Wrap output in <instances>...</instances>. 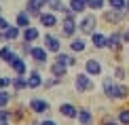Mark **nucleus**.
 <instances>
[{"label":"nucleus","mask_w":129,"mask_h":125,"mask_svg":"<svg viewBox=\"0 0 129 125\" xmlns=\"http://www.w3.org/2000/svg\"><path fill=\"white\" fill-rule=\"evenodd\" d=\"M76 26H78V32H80L83 36H91V34H95V32H98V15L89 11V13H85L83 17L78 19V23H76Z\"/></svg>","instance_id":"obj_1"},{"label":"nucleus","mask_w":129,"mask_h":125,"mask_svg":"<svg viewBox=\"0 0 129 125\" xmlns=\"http://www.w3.org/2000/svg\"><path fill=\"white\" fill-rule=\"evenodd\" d=\"M123 30L125 28H116L110 34H106V49L110 53H121L123 51V47H125V42H123Z\"/></svg>","instance_id":"obj_2"},{"label":"nucleus","mask_w":129,"mask_h":125,"mask_svg":"<svg viewBox=\"0 0 129 125\" xmlns=\"http://www.w3.org/2000/svg\"><path fill=\"white\" fill-rule=\"evenodd\" d=\"M78 21H76V15L74 13H68V15H63L61 17V32L59 34L63 36V38H70L72 40L74 36H76V32H78Z\"/></svg>","instance_id":"obj_3"},{"label":"nucleus","mask_w":129,"mask_h":125,"mask_svg":"<svg viewBox=\"0 0 129 125\" xmlns=\"http://www.w3.org/2000/svg\"><path fill=\"white\" fill-rule=\"evenodd\" d=\"M74 89H76V93H89V91L95 89V83H93V79H91L89 74L76 72V79H74Z\"/></svg>","instance_id":"obj_4"},{"label":"nucleus","mask_w":129,"mask_h":125,"mask_svg":"<svg viewBox=\"0 0 129 125\" xmlns=\"http://www.w3.org/2000/svg\"><path fill=\"white\" fill-rule=\"evenodd\" d=\"M102 21H106L108 26H121L127 21V13L125 11H110V9H104L102 11Z\"/></svg>","instance_id":"obj_5"},{"label":"nucleus","mask_w":129,"mask_h":125,"mask_svg":"<svg viewBox=\"0 0 129 125\" xmlns=\"http://www.w3.org/2000/svg\"><path fill=\"white\" fill-rule=\"evenodd\" d=\"M28 110H32L34 115H47V112H51V104L42 97H32L28 102Z\"/></svg>","instance_id":"obj_6"},{"label":"nucleus","mask_w":129,"mask_h":125,"mask_svg":"<svg viewBox=\"0 0 129 125\" xmlns=\"http://www.w3.org/2000/svg\"><path fill=\"white\" fill-rule=\"evenodd\" d=\"M42 47L47 49L49 53H59L61 51V40H59V36H55V34H45L42 36Z\"/></svg>","instance_id":"obj_7"},{"label":"nucleus","mask_w":129,"mask_h":125,"mask_svg":"<svg viewBox=\"0 0 129 125\" xmlns=\"http://www.w3.org/2000/svg\"><path fill=\"white\" fill-rule=\"evenodd\" d=\"M45 7H47V0H25V9L23 11L30 17H40Z\"/></svg>","instance_id":"obj_8"},{"label":"nucleus","mask_w":129,"mask_h":125,"mask_svg":"<svg viewBox=\"0 0 129 125\" xmlns=\"http://www.w3.org/2000/svg\"><path fill=\"white\" fill-rule=\"evenodd\" d=\"M30 57L34 59V64H36L38 68H40V66H47V62H49V51H47L45 47H40V45H34Z\"/></svg>","instance_id":"obj_9"},{"label":"nucleus","mask_w":129,"mask_h":125,"mask_svg":"<svg viewBox=\"0 0 129 125\" xmlns=\"http://www.w3.org/2000/svg\"><path fill=\"white\" fill-rule=\"evenodd\" d=\"M102 89H104V95L108 97L110 102H116V81L112 77H104V81H102Z\"/></svg>","instance_id":"obj_10"},{"label":"nucleus","mask_w":129,"mask_h":125,"mask_svg":"<svg viewBox=\"0 0 129 125\" xmlns=\"http://www.w3.org/2000/svg\"><path fill=\"white\" fill-rule=\"evenodd\" d=\"M102 70H104V68H102V62H100V59H98V57H89L87 62H85V70H83V72L89 74V77H100Z\"/></svg>","instance_id":"obj_11"},{"label":"nucleus","mask_w":129,"mask_h":125,"mask_svg":"<svg viewBox=\"0 0 129 125\" xmlns=\"http://www.w3.org/2000/svg\"><path fill=\"white\" fill-rule=\"evenodd\" d=\"M78 125H93L95 117H93V110L87 106H78V117H76Z\"/></svg>","instance_id":"obj_12"},{"label":"nucleus","mask_w":129,"mask_h":125,"mask_svg":"<svg viewBox=\"0 0 129 125\" xmlns=\"http://www.w3.org/2000/svg\"><path fill=\"white\" fill-rule=\"evenodd\" d=\"M59 115L72 121V119L78 117V106L72 104V102H63V104H59Z\"/></svg>","instance_id":"obj_13"},{"label":"nucleus","mask_w":129,"mask_h":125,"mask_svg":"<svg viewBox=\"0 0 129 125\" xmlns=\"http://www.w3.org/2000/svg\"><path fill=\"white\" fill-rule=\"evenodd\" d=\"M38 21H40L42 28H47V30L55 28V26L59 23V21H57V15H55V13H51V11H42V15L38 17Z\"/></svg>","instance_id":"obj_14"},{"label":"nucleus","mask_w":129,"mask_h":125,"mask_svg":"<svg viewBox=\"0 0 129 125\" xmlns=\"http://www.w3.org/2000/svg\"><path fill=\"white\" fill-rule=\"evenodd\" d=\"M17 57H19V55L15 53V49L11 47V45H2V47H0V59H2L4 64H9V66H11Z\"/></svg>","instance_id":"obj_15"},{"label":"nucleus","mask_w":129,"mask_h":125,"mask_svg":"<svg viewBox=\"0 0 129 125\" xmlns=\"http://www.w3.org/2000/svg\"><path fill=\"white\" fill-rule=\"evenodd\" d=\"M11 70L15 72V77H25V74H28V64H25V59L19 55L13 64H11Z\"/></svg>","instance_id":"obj_16"},{"label":"nucleus","mask_w":129,"mask_h":125,"mask_svg":"<svg viewBox=\"0 0 129 125\" xmlns=\"http://www.w3.org/2000/svg\"><path fill=\"white\" fill-rule=\"evenodd\" d=\"M85 49H87V40H85L83 36H74V38L70 40V51H72V55H78Z\"/></svg>","instance_id":"obj_17"},{"label":"nucleus","mask_w":129,"mask_h":125,"mask_svg":"<svg viewBox=\"0 0 129 125\" xmlns=\"http://www.w3.org/2000/svg\"><path fill=\"white\" fill-rule=\"evenodd\" d=\"M47 9H49L51 13H61V15H68L70 13L68 4H63L61 0H47Z\"/></svg>","instance_id":"obj_18"},{"label":"nucleus","mask_w":129,"mask_h":125,"mask_svg":"<svg viewBox=\"0 0 129 125\" xmlns=\"http://www.w3.org/2000/svg\"><path fill=\"white\" fill-rule=\"evenodd\" d=\"M42 83H45V79L38 70H32L28 74V89H38V87H42Z\"/></svg>","instance_id":"obj_19"},{"label":"nucleus","mask_w":129,"mask_h":125,"mask_svg":"<svg viewBox=\"0 0 129 125\" xmlns=\"http://www.w3.org/2000/svg\"><path fill=\"white\" fill-rule=\"evenodd\" d=\"M38 38H40V32H38V28H34V26L21 30V40H25V42H36Z\"/></svg>","instance_id":"obj_20"},{"label":"nucleus","mask_w":129,"mask_h":125,"mask_svg":"<svg viewBox=\"0 0 129 125\" xmlns=\"http://www.w3.org/2000/svg\"><path fill=\"white\" fill-rule=\"evenodd\" d=\"M30 21H32V17H30V15L25 13V11H19V13H17V17H15V26H17L19 30H25V28H30V26H32Z\"/></svg>","instance_id":"obj_21"},{"label":"nucleus","mask_w":129,"mask_h":125,"mask_svg":"<svg viewBox=\"0 0 129 125\" xmlns=\"http://www.w3.org/2000/svg\"><path fill=\"white\" fill-rule=\"evenodd\" d=\"M89 38H91V45H93V49H98V51L106 49V34H104V32H95V34H91Z\"/></svg>","instance_id":"obj_22"},{"label":"nucleus","mask_w":129,"mask_h":125,"mask_svg":"<svg viewBox=\"0 0 129 125\" xmlns=\"http://www.w3.org/2000/svg\"><path fill=\"white\" fill-rule=\"evenodd\" d=\"M66 74H68V66H61V64H55V62L51 64V77H53V79H57V81L61 83Z\"/></svg>","instance_id":"obj_23"},{"label":"nucleus","mask_w":129,"mask_h":125,"mask_svg":"<svg viewBox=\"0 0 129 125\" xmlns=\"http://www.w3.org/2000/svg\"><path fill=\"white\" fill-rule=\"evenodd\" d=\"M68 9H70V13L80 15V17H83L85 11H87V4H85L83 0H70V2H68Z\"/></svg>","instance_id":"obj_24"},{"label":"nucleus","mask_w":129,"mask_h":125,"mask_svg":"<svg viewBox=\"0 0 129 125\" xmlns=\"http://www.w3.org/2000/svg\"><path fill=\"white\" fill-rule=\"evenodd\" d=\"M2 34H4V38H7V45L9 42H17L21 38V30L17 28V26H11V28L7 32H2Z\"/></svg>","instance_id":"obj_25"},{"label":"nucleus","mask_w":129,"mask_h":125,"mask_svg":"<svg viewBox=\"0 0 129 125\" xmlns=\"http://www.w3.org/2000/svg\"><path fill=\"white\" fill-rule=\"evenodd\" d=\"M123 100H129V87L116 81V102H123Z\"/></svg>","instance_id":"obj_26"},{"label":"nucleus","mask_w":129,"mask_h":125,"mask_svg":"<svg viewBox=\"0 0 129 125\" xmlns=\"http://www.w3.org/2000/svg\"><path fill=\"white\" fill-rule=\"evenodd\" d=\"M116 121H119L121 125H129V108L127 106H123V108H119V110H116Z\"/></svg>","instance_id":"obj_27"},{"label":"nucleus","mask_w":129,"mask_h":125,"mask_svg":"<svg viewBox=\"0 0 129 125\" xmlns=\"http://www.w3.org/2000/svg\"><path fill=\"white\" fill-rule=\"evenodd\" d=\"M106 0H87V9L91 13H98V11H104Z\"/></svg>","instance_id":"obj_28"},{"label":"nucleus","mask_w":129,"mask_h":125,"mask_svg":"<svg viewBox=\"0 0 129 125\" xmlns=\"http://www.w3.org/2000/svg\"><path fill=\"white\" fill-rule=\"evenodd\" d=\"M106 7L110 11H125L127 0H106Z\"/></svg>","instance_id":"obj_29"},{"label":"nucleus","mask_w":129,"mask_h":125,"mask_svg":"<svg viewBox=\"0 0 129 125\" xmlns=\"http://www.w3.org/2000/svg\"><path fill=\"white\" fill-rule=\"evenodd\" d=\"M112 79L119 81V83H121V81H125V79H127V70H125V66L116 64V66H114V72H112Z\"/></svg>","instance_id":"obj_30"},{"label":"nucleus","mask_w":129,"mask_h":125,"mask_svg":"<svg viewBox=\"0 0 129 125\" xmlns=\"http://www.w3.org/2000/svg\"><path fill=\"white\" fill-rule=\"evenodd\" d=\"M28 87V77H13V89L15 91H21Z\"/></svg>","instance_id":"obj_31"},{"label":"nucleus","mask_w":129,"mask_h":125,"mask_svg":"<svg viewBox=\"0 0 129 125\" xmlns=\"http://www.w3.org/2000/svg\"><path fill=\"white\" fill-rule=\"evenodd\" d=\"M9 104H11L9 89H0V110H2V108H9Z\"/></svg>","instance_id":"obj_32"},{"label":"nucleus","mask_w":129,"mask_h":125,"mask_svg":"<svg viewBox=\"0 0 129 125\" xmlns=\"http://www.w3.org/2000/svg\"><path fill=\"white\" fill-rule=\"evenodd\" d=\"M32 49H34V45H32V42H25V40H21V42H19V51H21V57L30 55V53H32Z\"/></svg>","instance_id":"obj_33"},{"label":"nucleus","mask_w":129,"mask_h":125,"mask_svg":"<svg viewBox=\"0 0 129 125\" xmlns=\"http://www.w3.org/2000/svg\"><path fill=\"white\" fill-rule=\"evenodd\" d=\"M23 117H25V108L23 106H19V108H15L13 110V119H11V121H23Z\"/></svg>","instance_id":"obj_34"},{"label":"nucleus","mask_w":129,"mask_h":125,"mask_svg":"<svg viewBox=\"0 0 129 125\" xmlns=\"http://www.w3.org/2000/svg\"><path fill=\"white\" fill-rule=\"evenodd\" d=\"M68 59H70V55H68V53L59 51V53L55 55V64H61V66H68Z\"/></svg>","instance_id":"obj_35"},{"label":"nucleus","mask_w":129,"mask_h":125,"mask_svg":"<svg viewBox=\"0 0 129 125\" xmlns=\"http://www.w3.org/2000/svg\"><path fill=\"white\" fill-rule=\"evenodd\" d=\"M13 87V77H0V89H9Z\"/></svg>","instance_id":"obj_36"},{"label":"nucleus","mask_w":129,"mask_h":125,"mask_svg":"<svg viewBox=\"0 0 129 125\" xmlns=\"http://www.w3.org/2000/svg\"><path fill=\"white\" fill-rule=\"evenodd\" d=\"M102 125H121V123L116 121L114 117H110V115H104V117H102Z\"/></svg>","instance_id":"obj_37"},{"label":"nucleus","mask_w":129,"mask_h":125,"mask_svg":"<svg viewBox=\"0 0 129 125\" xmlns=\"http://www.w3.org/2000/svg\"><path fill=\"white\" fill-rule=\"evenodd\" d=\"M11 28V23H9V19L4 17V15H0V32H7Z\"/></svg>","instance_id":"obj_38"},{"label":"nucleus","mask_w":129,"mask_h":125,"mask_svg":"<svg viewBox=\"0 0 129 125\" xmlns=\"http://www.w3.org/2000/svg\"><path fill=\"white\" fill-rule=\"evenodd\" d=\"M57 83H59V81H57V79H45V83H42V87H45V89H51V87H55Z\"/></svg>","instance_id":"obj_39"},{"label":"nucleus","mask_w":129,"mask_h":125,"mask_svg":"<svg viewBox=\"0 0 129 125\" xmlns=\"http://www.w3.org/2000/svg\"><path fill=\"white\" fill-rule=\"evenodd\" d=\"M123 42H125V45L129 47V28H125V30H123Z\"/></svg>","instance_id":"obj_40"},{"label":"nucleus","mask_w":129,"mask_h":125,"mask_svg":"<svg viewBox=\"0 0 129 125\" xmlns=\"http://www.w3.org/2000/svg\"><path fill=\"white\" fill-rule=\"evenodd\" d=\"M76 62H78L76 55H70V59H68V68H74V66H76Z\"/></svg>","instance_id":"obj_41"},{"label":"nucleus","mask_w":129,"mask_h":125,"mask_svg":"<svg viewBox=\"0 0 129 125\" xmlns=\"http://www.w3.org/2000/svg\"><path fill=\"white\" fill-rule=\"evenodd\" d=\"M40 125H57V123L53 121V119H42V121H40Z\"/></svg>","instance_id":"obj_42"},{"label":"nucleus","mask_w":129,"mask_h":125,"mask_svg":"<svg viewBox=\"0 0 129 125\" xmlns=\"http://www.w3.org/2000/svg\"><path fill=\"white\" fill-rule=\"evenodd\" d=\"M125 13H127V17H129V0H127V7H125Z\"/></svg>","instance_id":"obj_43"},{"label":"nucleus","mask_w":129,"mask_h":125,"mask_svg":"<svg viewBox=\"0 0 129 125\" xmlns=\"http://www.w3.org/2000/svg\"><path fill=\"white\" fill-rule=\"evenodd\" d=\"M0 125H11V121H0Z\"/></svg>","instance_id":"obj_44"},{"label":"nucleus","mask_w":129,"mask_h":125,"mask_svg":"<svg viewBox=\"0 0 129 125\" xmlns=\"http://www.w3.org/2000/svg\"><path fill=\"white\" fill-rule=\"evenodd\" d=\"M30 125H40V121H32V123H30Z\"/></svg>","instance_id":"obj_45"},{"label":"nucleus","mask_w":129,"mask_h":125,"mask_svg":"<svg viewBox=\"0 0 129 125\" xmlns=\"http://www.w3.org/2000/svg\"><path fill=\"white\" fill-rule=\"evenodd\" d=\"M0 15H2V7H0Z\"/></svg>","instance_id":"obj_46"},{"label":"nucleus","mask_w":129,"mask_h":125,"mask_svg":"<svg viewBox=\"0 0 129 125\" xmlns=\"http://www.w3.org/2000/svg\"><path fill=\"white\" fill-rule=\"evenodd\" d=\"M127 55H129V47H127Z\"/></svg>","instance_id":"obj_47"},{"label":"nucleus","mask_w":129,"mask_h":125,"mask_svg":"<svg viewBox=\"0 0 129 125\" xmlns=\"http://www.w3.org/2000/svg\"><path fill=\"white\" fill-rule=\"evenodd\" d=\"M127 28H129V26H127Z\"/></svg>","instance_id":"obj_48"}]
</instances>
